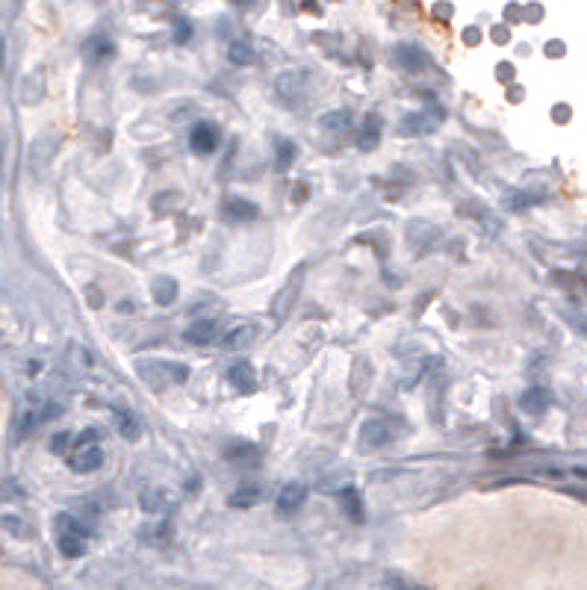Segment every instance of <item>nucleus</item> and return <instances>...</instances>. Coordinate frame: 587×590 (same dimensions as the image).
Listing matches in <instances>:
<instances>
[{
    "instance_id": "1",
    "label": "nucleus",
    "mask_w": 587,
    "mask_h": 590,
    "mask_svg": "<svg viewBox=\"0 0 587 590\" xmlns=\"http://www.w3.org/2000/svg\"><path fill=\"white\" fill-rule=\"evenodd\" d=\"M56 546L65 558H80L86 555V531L80 528V523L71 514L60 516V537H56Z\"/></svg>"
},
{
    "instance_id": "2",
    "label": "nucleus",
    "mask_w": 587,
    "mask_h": 590,
    "mask_svg": "<svg viewBox=\"0 0 587 590\" xmlns=\"http://www.w3.org/2000/svg\"><path fill=\"white\" fill-rule=\"evenodd\" d=\"M95 431H89V434H83L80 437V449L71 455V469L74 472H95V469H101L104 464V452H101V445H95Z\"/></svg>"
},
{
    "instance_id": "3",
    "label": "nucleus",
    "mask_w": 587,
    "mask_h": 590,
    "mask_svg": "<svg viewBox=\"0 0 587 590\" xmlns=\"http://www.w3.org/2000/svg\"><path fill=\"white\" fill-rule=\"evenodd\" d=\"M219 145V133H216V127L201 121V124H195L192 127V136H189V148L195 154H212Z\"/></svg>"
},
{
    "instance_id": "4",
    "label": "nucleus",
    "mask_w": 587,
    "mask_h": 590,
    "mask_svg": "<svg viewBox=\"0 0 587 590\" xmlns=\"http://www.w3.org/2000/svg\"><path fill=\"white\" fill-rule=\"evenodd\" d=\"M183 337L189 340L192 345H210V342H216L219 340V325L212 322V319H204V322H195L183 330Z\"/></svg>"
},
{
    "instance_id": "5",
    "label": "nucleus",
    "mask_w": 587,
    "mask_h": 590,
    "mask_svg": "<svg viewBox=\"0 0 587 590\" xmlns=\"http://www.w3.org/2000/svg\"><path fill=\"white\" fill-rule=\"evenodd\" d=\"M304 499H307V487L298 484V481H292V484H286L283 490L278 493V508H281L283 514H292V511L302 508Z\"/></svg>"
},
{
    "instance_id": "6",
    "label": "nucleus",
    "mask_w": 587,
    "mask_h": 590,
    "mask_svg": "<svg viewBox=\"0 0 587 590\" xmlns=\"http://www.w3.org/2000/svg\"><path fill=\"white\" fill-rule=\"evenodd\" d=\"M227 381H231L239 393H251L254 390V369H251V363H245V361L234 363V369L227 372Z\"/></svg>"
},
{
    "instance_id": "7",
    "label": "nucleus",
    "mask_w": 587,
    "mask_h": 590,
    "mask_svg": "<svg viewBox=\"0 0 587 590\" xmlns=\"http://www.w3.org/2000/svg\"><path fill=\"white\" fill-rule=\"evenodd\" d=\"M393 60L402 65V68H407V71H422L425 68V53L422 51H417V48H410V45H402V48H396L393 51Z\"/></svg>"
},
{
    "instance_id": "8",
    "label": "nucleus",
    "mask_w": 587,
    "mask_h": 590,
    "mask_svg": "<svg viewBox=\"0 0 587 590\" xmlns=\"http://www.w3.org/2000/svg\"><path fill=\"white\" fill-rule=\"evenodd\" d=\"M434 127H437V121L428 119V112H413V115H407V119H405L402 130L405 133H431Z\"/></svg>"
},
{
    "instance_id": "9",
    "label": "nucleus",
    "mask_w": 587,
    "mask_h": 590,
    "mask_svg": "<svg viewBox=\"0 0 587 590\" xmlns=\"http://www.w3.org/2000/svg\"><path fill=\"white\" fill-rule=\"evenodd\" d=\"M342 508L349 511V516L354 523H363V502H360V493L349 487V490H342Z\"/></svg>"
},
{
    "instance_id": "10",
    "label": "nucleus",
    "mask_w": 587,
    "mask_h": 590,
    "mask_svg": "<svg viewBox=\"0 0 587 590\" xmlns=\"http://www.w3.org/2000/svg\"><path fill=\"white\" fill-rule=\"evenodd\" d=\"M224 215H227V219H254V215H257V207L248 204V201L231 198V201L224 204Z\"/></svg>"
},
{
    "instance_id": "11",
    "label": "nucleus",
    "mask_w": 587,
    "mask_h": 590,
    "mask_svg": "<svg viewBox=\"0 0 587 590\" xmlns=\"http://www.w3.org/2000/svg\"><path fill=\"white\" fill-rule=\"evenodd\" d=\"M349 124H351V115H349L346 109H334V112L322 115V127H325V130H337V133H342V130H349Z\"/></svg>"
},
{
    "instance_id": "12",
    "label": "nucleus",
    "mask_w": 587,
    "mask_h": 590,
    "mask_svg": "<svg viewBox=\"0 0 587 590\" xmlns=\"http://www.w3.org/2000/svg\"><path fill=\"white\" fill-rule=\"evenodd\" d=\"M227 60H231L234 65H251L254 51H251V45H245V41H234V45L227 48Z\"/></svg>"
},
{
    "instance_id": "13",
    "label": "nucleus",
    "mask_w": 587,
    "mask_h": 590,
    "mask_svg": "<svg viewBox=\"0 0 587 590\" xmlns=\"http://www.w3.org/2000/svg\"><path fill=\"white\" fill-rule=\"evenodd\" d=\"M546 405H549V393H546V390H528L525 398H522V408H525L528 413H540Z\"/></svg>"
},
{
    "instance_id": "14",
    "label": "nucleus",
    "mask_w": 587,
    "mask_h": 590,
    "mask_svg": "<svg viewBox=\"0 0 587 590\" xmlns=\"http://www.w3.org/2000/svg\"><path fill=\"white\" fill-rule=\"evenodd\" d=\"M251 337H254V330H251L248 325H236V328H231V330L224 334V345H231V349H236V345H245Z\"/></svg>"
},
{
    "instance_id": "15",
    "label": "nucleus",
    "mask_w": 587,
    "mask_h": 590,
    "mask_svg": "<svg viewBox=\"0 0 587 590\" xmlns=\"http://www.w3.org/2000/svg\"><path fill=\"white\" fill-rule=\"evenodd\" d=\"M260 502V493L257 490H236L231 499H227V505L231 508H251V505H257Z\"/></svg>"
},
{
    "instance_id": "16",
    "label": "nucleus",
    "mask_w": 587,
    "mask_h": 590,
    "mask_svg": "<svg viewBox=\"0 0 587 590\" xmlns=\"http://www.w3.org/2000/svg\"><path fill=\"white\" fill-rule=\"evenodd\" d=\"M378 133H381V121H378V115H369L366 119V127H363V145L360 148H375V142H378Z\"/></svg>"
},
{
    "instance_id": "17",
    "label": "nucleus",
    "mask_w": 587,
    "mask_h": 590,
    "mask_svg": "<svg viewBox=\"0 0 587 590\" xmlns=\"http://www.w3.org/2000/svg\"><path fill=\"white\" fill-rule=\"evenodd\" d=\"M171 295H175V283H171L168 278H160V281L154 283V298L160 301V304H168Z\"/></svg>"
},
{
    "instance_id": "18",
    "label": "nucleus",
    "mask_w": 587,
    "mask_h": 590,
    "mask_svg": "<svg viewBox=\"0 0 587 590\" xmlns=\"http://www.w3.org/2000/svg\"><path fill=\"white\" fill-rule=\"evenodd\" d=\"M278 151H281L278 168H286V166H290V160H292V145H290V142H281V145H278Z\"/></svg>"
}]
</instances>
